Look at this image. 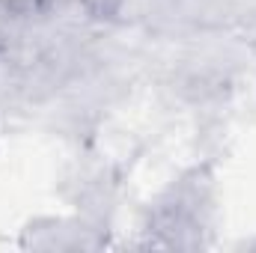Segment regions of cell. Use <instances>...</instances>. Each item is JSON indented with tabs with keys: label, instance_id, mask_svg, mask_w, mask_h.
I'll return each instance as SVG.
<instances>
[{
	"label": "cell",
	"instance_id": "2",
	"mask_svg": "<svg viewBox=\"0 0 256 253\" xmlns=\"http://www.w3.org/2000/svg\"><path fill=\"white\" fill-rule=\"evenodd\" d=\"M108 242V224L86 214L78 218H42L21 232V248L36 250H92Z\"/></svg>",
	"mask_w": 256,
	"mask_h": 253
},
{
	"label": "cell",
	"instance_id": "1",
	"mask_svg": "<svg viewBox=\"0 0 256 253\" xmlns=\"http://www.w3.org/2000/svg\"><path fill=\"white\" fill-rule=\"evenodd\" d=\"M214 220V173L208 164L185 170L149 206L146 232L158 248H202Z\"/></svg>",
	"mask_w": 256,
	"mask_h": 253
}]
</instances>
